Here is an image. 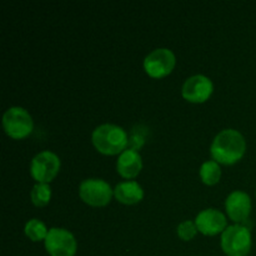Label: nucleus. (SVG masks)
I'll use <instances>...</instances> for the list:
<instances>
[{"label": "nucleus", "mask_w": 256, "mask_h": 256, "mask_svg": "<svg viewBox=\"0 0 256 256\" xmlns=\"http://www.w3.org/2000/svg\"><path fill=\"white\" fill-rule=\"evenodd\" d=\"M246 142L238 130L225 129L212 140L210 152L216 162L232 165L239 162L245 154Z\"/></svg>", "instance_id": "nucleus-1"}, {"label": "nucleus", "mask_w": 256, "mask_h": 256, "mask_svg": "<svg viewBox=\"0 0 256 256\" xmlns=\"http://www.w3.org/2000/svg\"><path fill=\"white\" fill-rule=\"evenodd\" d=\"M92 140L98 152L105 155L122 154L129 144L126 132L115 124H102L95 128Z\"/></svg>", "instance_id": "nucleus-2"}, {"label": "nucleus", "mask_w": 256, "mask_h": 256, "mask_svg": "<svg viewBox=\"0 0 256 256\" xmlns=\"http://www.w3.org/2000/svg\"><path fill=\"white\" fill-rule=\"evenodd\" d=\"M222 249L228 256H246L252 249V234L242 224L228 226L222 234Z\"/></svg>", "instance_id": "nucleus-3"}, {"label": "nucleus", "mask_w": 256, "mask_h": 256, "mask_svg": "<svg viewBox=\"0 0 256 256\" xmlns=\"http://www.w3.org/2000/svg\"><path fill=\"white\" fill-rule=\"evenodd\" d=\"M2 126L5 132L12 139H24L32 132V118L29 112L20 106H12L4 112Z\"/></svg>", "instance_id": "nucleus-4"}, {"label": "nucleus", "mask_w": 256, "mask_h": 256, "mask_svg": "<svg viewBox=\"0 0 256 256\" xmlns=\"http://www.w3.org/2000/svg\"><path fill=\"white\" fill-rule=\"evenodd\" d=\"M114 190L102 179H85L79 185V195L92 206H105L112 200Z\"/></svg>", "instance_id": "nucleus-5"}, {"label": "nucleus", "mask_w": 256, "mask_h": 256, "mask_svg": "<svg viewBox=\"0 0 256 256\" xmlns=\"http://www.w3.org/2000/svg\"><path fill=\"white\" fill-rule=\"evenodd\" d=\"M60 169V159L55 152L45 150L39 152L32 160L30 174L40 184H48L58 175Z\"/></svg>", "instance_id": "nucleus-6"}, {"label": "nucleus", "mask_w": 256, "mask_h": 256, "mask_svg": "<svg viewBox=\"0 0 256 256\" xmlns=\"http://www.w3.org/2000/svg\"><path fill=\"white\" fill-rule=\"evenodd\" d=\"M76 240L66 229L52 228L45 239V249L50 256H74L76 252Z\"/></svg>", "instance_id": "nucleus-7"}, {"label": "nucleus", "mask_w": 256, "mask_h": 256, "mask_svg": "<svg viewBox=\"0 0 256 256\" xmlns=\"http://www.w3.org/2000/svg\"><path fill=\"white\" fill-rule=\"evenodd\" d=\"M175 66L174 52L166 48L152 50L144 59V69L148 75L155 79H160L172 72Z\"/></svg>", "instance_id": "nucleus-8"}, {"label": "nucleus", "mask_w": 256, "mask_h": 256, "mask_svg": "<svg viewBox=\"0 0 256 256\" xmlns=\"http://www.w3.org/2000/svg\"><path fill=\"white\" fill-rule=\"evenodd\" d=\"M214 85L208 76L202 74L192 75L185 80L182 94L185 100L190 102H204L212 94Z\"/></svg>", "instance_id": "nucleus-9"}, {"label": "nucleus", "mask_w": 256, "mask_h": 256, "mask_svg": "<svg viewBox=\"0 0 256 256\" xmlns=\"http://www.w3.org/2000/svg\"><path fill=\"white\" fill-rule=\"evenodd\" d=\"M198 230L204 235H216L226 229V218L216 209H205L198 214L195 219Z\"/></svg>", "instance_id": "nucleus-10"}, {"label": "nucleus", "mask_w": 256, "mask_h": 256, "mask_svg": "<svg viewBox=\"0 0 256 256\" xmlns=\"http://www.w3.org/2000/svg\"><path fill=\"white\" fill-rule=\"evenodd\" d=\"M225 208L232 222H246L252 212V200L246 192L235 190L226 198Z\"/></svg>", "instance_id": "nucleus-11"}, {"label": "nucleus", "mask_w": 256, "mask_h": 256, "mask_svg": "<svg viewBox=\"0 0 256 256\" xmlns=\"http://www.w3.org/2000/svg\"><path fill=\"white\" fill-rule=\"evenodd\" d=\"M142 169V160L138 150L125 149L119 155L116 162V170L125 179H132L138 176Z\"/></svg>", "instance_id": "nucleus-12"}, {"label": "nucleus", "mask_w": 256, "mask_h": 256, "mask_svg": "<svg viewBox=\"0 0 256 256\" xmlns=\"http://www.w3.org/2000/svg\"><path fill=\"white\" fill-rule=\"evenodd\" d=\"M116 200L126 205L138 204L144 198V190L136 182H122L114 189Z\"/></svg>", "instance_id": "nucleus-13"}, {"label": "nucleus", "mask_w": 256, "mask_h": 256, "mask_svg": "<svg viewBox=\"0 0 256 256\" xmlns=\"http://www.w3.org/2000/svg\"><path fill=\"white\" fill-rule=\"evenodd\" d=\"M222 176V169H220L219 164L215 160H209L205 162L204 164L200 166V178H202V182L206 185H214L216 184Z\"/></svg>", "instance_id": "nucleus-14"}, {"label": "nucleus", "mask_w": 256, "mask_h": 256, "mask_svg": "<svg viewBox=\"0 0 256 256\" xmlns=\"http://www.w3.org/2000/svg\"><path fill=\"white\" fill-rule=\"evenodd\" d=\"M25 234L32 242H42L48 236L49 230L46 229L44 222L39 219H32L25 224Z\"/></svg>", "instance_id": "nucleus-15"}, {"label": "nucleus", "mask_w": 256, "mask_h": 256, "mask_svg": "<svg viewBox=\"0 0 256 256\" xmlns=\"http://www.w3.org/2000/svg\"><path fill=\"white\" fill-rule=\"evenodd\" d=\"M30 198H32V202L35 206H45L52 198V189L48 184L38 182L30 192Z\"/></svg>", "instance_id": "nucleus-16"}, {"label": "nucleus", "mask_w": 256, "mask_h": 256, "mask_svg": "<svg viewBox=\"0 0 256 256\" xmlns=\"http://www.w3.org/2000/svg\"><path fill=\"white\" fill-rule=\"evenodd\" d=\"M198 228L195 222H190V220H185V222H180L178 226V235L184 242H189L192 238L196 235Z\"/></svg>", "instance_id": "nucleus-17"}, {"label": "nucleus", "mask_w": 256, "mask_h": 256, "mask_svg": "<svg viewBox=\"0 0 256 256\" xmlns=\"http://www.w3.org/2000/svg\"><path fill=\"white\" fill-rule=\"evenodd\" d=\"M144 135L142 134V132H136V129H134V132H132V135L130 136L129 139V144L132 145V149H135L136 150L138 148L142 146V144H144Z\"/></svg>", "instance_id": "nucleus-18"}]
</instances>
